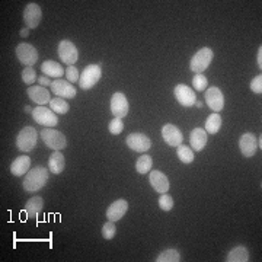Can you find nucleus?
<instances>
[{
	"label": "nucleus",
	"instance_id": "1",
	"mask_svg": "<svg viewBox=\"0 0 262 262\" xmlns=\"http://www.w3.org/2000/svg\"><path fill=\"white\" fill-rule=\"evenodd\" d=\"M50 179V169L44 166H37L31 169L24 178V189L27 192H37L47 185Z\"/></svg>",
	"mask_w": 262,
	"mask_h": 262
},
{
	"label": "nucleus",
	"instance_id": "2",
	"mask_svg": "<svg viewBox=\"0 0 262 262\" xmlns=\"http://www.w3.org/2000/svg\"><path fill=\"white\" fill-rule=\"evenodd\" d=\"M213 57H214V53L210 47H203L201 50H198L189 61V70L195 75L206 72L208 66L213 61Z\"/></svg>",
	"mask_w": 262,
	"mask_h": 262
},
{
	"label": "nucleus",
	"instance_id": "3",
	"mask_svg": "<svg viewBox=\"0 0 262 262\" xmlns=\"http://www.w3.org/2000/svg\"><path fill=\"white\" fill-rule=\"evenodd\" d=\"M41 140L44 141V144L54 151H60L67 147V139L61 131L56 128H44L39 131Z\"/></svg>",
	"mask_w": 262,
	"mask_h": 262
},
{
	"label": "nucleus",
	"instance_id": "4",
	"mask_svg": "<svg viewBox=\"0 0 262 262\" xmlns=\"http://www.w3.org/2000/svg\"><path fill=\"white\" fill-rule=\"evenodd\" d=\"M38 141V131L34 127H24L22 130L19 131L18 137H16V147L20 151L29 153L35 149Z\"/></svg>",
	"mask_w": 262,
	"mask_h": 262
},
{
	"label": "nucleus",
	"instance_id": "5",
	"mask_svg": "<svg viewBox=\"0 0 262 262\" xmlns=\"http://www.w3.org/2000/svg\"><path fill=\"white\" fill-rule=\"evenodd\" d=\"M102 76V69L99 64H89L84 67V70L80 73V79H79V84L83 91H89L92 89L95 84L99 82Z\"/></svg>",
	"mask_w": 262,
	"mask_h": 262
},
{
	"label": "nucleus",
	"instance_id": "6",
	"mask_svg": "<svg viewBox=\"0 0 262 262\" xmlns=\"http://www.w3.org/2000/svg\"><path fill=\"white\" fill-rule=\"evenodd\" d=\"M32 118L39 125H44L47 128H54L57 124H58V118H57L56 113L51 111L50 108H46V106H37V108H34Z\"/></svg>",
	"mask_w": 262,
	"mask_h": 262
},
{
	"label": "nucleus",
	"instance_id": "7",
	"mask_svg": "<svg viewBox=\"0 0 262 262\" xmlns=\"http://www.w3.org/2000/svg\"><path fill=\"white\" fill-rule=\"evenodd\" d=\"M58 57L60 60L67 66H75V63L79 60V51L75 44L70 39H63L58 44Z\"/></svg>",
	"mask_w": 262,
	"mask_h": 262
},
{
	"label": "nucleus",
	"instance_id": "8",
	"mask_svg": "<svg viewBox=\"0 0 262 262\" xmlns=\"http://www.w3.org/2000/svg\"><path fill=\"white\" fill-rule=\"evenodd\" d=\"M16 57L25 67H32L38 61V50L28 42H20L16 47Z\"/></svg>",
	"mask_w": 262,
	"mask_h": 262
},
{
	"label": "nucleus",
	"instance_id": "9",
	"mask_svg": "<svg viewBox=\"0 0 262 262\" xmlns=\"http://www.w3.org/2000/svg\"><path fill=\"white\" fill-rule=\"evenodd\" d=\"M173 94H175L177 101H178L182 106H185V108H191V106H194V105H195L196 95L195 92H194V89H191L188 84H184V83L177 84V86H175Z\"/></svg>",
	"mask_w": 262,
	"mask_h": 262
},
{
	"label": "nucleus",
	"instance_id": "10",
	"mask_svg": "<svg viewBox=\"0 0 262 262\" xmlns=\"http://www.w3.org/2000/svg\"><path fill=\"white\" fill-rule=\"evenodd\" d=\"M206 103L213 113H220L225 108V95L219 88L211 86L206 91Z\"/></svg>",
	"mask_w": 262,
	"mask_h": 262
},
{
	"label": "nucleus",
	"instance_id": "11",
	"mask_svg": "<svg viewBox=\"0 0 262 262\" xmlns=\"http://www.w3.org/2000/svg\"><path fill=\"white\" fill-rule=\"evenodd\" d=\"M125 143L133 151H137V153H144L151 147V140L143 133H131Z\"/></svg>",
	"mask_w": 262,
	"mask_h": 262
},
{
	"label": "nucleus",
	"instance_id": "12",
	"mask_svg": "<svg viewBox=\"0 0 262 262\" xmlns=\"http://www.w3.org/2000/svg\"><path fill=\"white\" fill-rule=\"evenodd\" d=\"M51 92L63 99H73L76 96V88L70 82L63 80V79H54L53 83L50 86Z\"/></svg>",
	"mask_w": 262,
	"mask_h": 262
},
{
	"label": "nucleus",
	"instance_id": "13",
	"mask_svg": "<svg viewBox=\"0 0 262 262\" xmlns=\"http://www.w3.org/2000/svg\"><path fill=\"white\" fill-rule=\"evenodd\" d=\"M162 137H163L165 143L170 147H178L179 144H182V140H184L182 131L173 124H165L162 127Z\"/></svg>",
	"mask_w": 262,
	"mask_h": 262
},
{
	"label": "nucleus",
	"instance_id": "14",
	"mask_svg": "<svg viewBox=\"0 0 262 262\" xmlns=\"http://www.w3.org/2000/svg\"><path fill=\"white\" fill-rule=\"evenodd\" d=\"M110 106H111V113L115 118H124L130 110L128 101H127L125 95L121 94V92H117V94L113 95Z\"/></svg>",
	"mask_w": 262,
	"mask_h": 262
},
{
	"label": "nucleus",
	"instance_id": "15",
	"mask_svg": "<svg viewBox=\"0 0 262 262\" xmlns=\"http://www.w3.org/2000/svg\"><path fill=\"white\" fill-rule=\"evenodd\" d=\"M239 149L245 158H252L258 150V139L252 133H244L239 139Z\"/></svg>",
	"mask_w": 262,
	"mask_h": 262
},
{
	"label": "nucleus",
	"instance_id": "16",
	"mask_svg": "<svg viewBox=\"0 0 262 262\" xmlns=\"http://www.w3.org/2000/svg\"><path fill=\"white\" fill-rule=\"evenodd\" d=\"M42 19V10L37 3H28L27 8L24 10V20L27 24V27L31 29L37 28Z\"/></svg>",
	"mask_w": 262,
	"mask_h": 262
},
{
	"label": "nucleus",
	"instance_id": "17",
	"mask_svg": "<svg viewBox=\"0 0 262 262\" xmlns=\"http://www.w3.org/2000/svg\"><path fill=\"white\" fill-rule=\"evenodd\" d=\"M127 211H128V201H125L124 198H120L106 208V217L110 222L115 223V222L121 220Z\"/></svg>",
	"mask_w": 262,
	"mask_h": 262
},
{
	"label": "nucleus",
	"instance_id": "18",
	"mask_svg": "<svg viewBox=\"0 0 262 262\" xmlns=\"http://www.w3.org/2000/svg\"><path fill=\"white\" fill-rule=\"evenodd\" d=\"M149 182L151 188L159 194H165L169 191V179L162 170H150Z\"/></svg>",
	"mask_w": 262,
	"mask_h": 262
},
{
	"label": "nucleus",
	"instance_id": "19",
	"mask_svg": "<svg viewBox=\"0 0 262 262\" xmlns=\"http://www.w3.org/2000/svg\"><path fill=\"white\" fill-rule=\"evenodd\" d=\"M27 94H28L29 99L32 102H35L39 106H44L46 103H50L51 98H50V91H47L44 86H29L27 89Z\"/></svg>",
	"mask_w": 262,
	"mask_h": 262
},
{
	"label": "nucleus",
	"instance_id": "20",
	"mask_svg": "<svg viewBox=\"0 0 262 262\" xmlns=\"http://www.w3.org/2000/svg\"><path fill=\"white\" fill-rule=\"evenodd\" d=\"M29 168H31V158H29L28 155H22V156H19V158H16L12 162L10 172L15 177H25L31 170Z\"/></svg>",
	"mask_w": 262,
	"mask_h": 262
},
{
	"label": "nucleus",
	"instance_id": "21",
	"mask_svg": "<svg viewBox=\"0 0 262 262\" xmlns=\"http://www.w3.org/2000/svg\"><path fill=\"white\" fill-rule=\"evenodd\" d=\"M207 140H208V137H207V131L204 128H194V130L191 131V134H189V143H191V149L194 150V151H201V150L206 147Z\"/></svg>",
	"mask_w": 262,
	"mask_h": 262
},
{
	"label": "nucleus",
	"instance_id": "22",
	"mask_svg": "<svg viewBox=\"0 0 262 262\" xmlns=\"http://www.w3.org/2000/svg\"><path fill=\"white\" fill-rule=\"evenodd\" d=\"M41 72L48 77H53V79H61V76L66 75V70L61 67V64L54 61V60L44 61L41 64Z\"/></svg>",
	"mask_w": 262,
	"mask_h": 262
},
{
	"label": "nucleus",
	"instance_id": "23",
	"mask_svg": "<svg viewBox=\"0 0 262 262\" xmlns=\"http://www.w3.org/2000/svg\"><path fill=\"white\" fill-rule=\"evenodd\" d=\"M66 168V159L61 155V151H54L51 153L50 159H48V169L53 175H60Z\"/></svg>",
	"mask_w": 262,
	"mask_h": 262
},
{
	"label": "nucleus",
	"instance_id": "24",
	"mask_svg": "<svg viewBox=\"0 0 262 262\" xmlns=\"http://www.w3.org/2000/svg\"><path fill=\"white\" fill-rule=\"evenodd\" d=\"M227 262H248L249 261V252L245 245H237L226 256Z\"/></svg>",
	"mask_w": 262,
	"mask_h": 262
},
{
	"label": "nucleus",
	"instance_id": "25",
	"mask_svg": "<svg viewBox=\"0 0 262 262\" xmlns=\"http://www.w3.org/2000/svg\"><path fill=\"white\" fill-rule=\"evenodd\" d=\"M44 208V200L41 196H32L25 204V213L28 217H37Z\"/></svg>",
	"mask_w": 262,
	"mask_h": 262
},
{
	"label": "nucleus",
	"instance_id": "26",
	"mask_svg": "<svg viewBox=\"0 0 262 262\" xmlns=\"http://www.w3.org/2000/svg\"><path fill=\"white\" fill-rule=\"evenodd\" d=\"M220 127H222V117L219 113H213L207 118L204 130L207 131V134H215V133H219Z\"/></svg>",
	"mask_w": 262,
	"mask_h": 262
},
{
	"label": "nucleus",
	"instance_id": "27",
	"mask_svg": "<svg viewBox=\"0 0 262 262\" xmlns=\"http://www.w3.org/2000/svg\"><path fill=\"white\" fill-rule=\"evenodd\" d=\"M156 262H179L181 261V253L173 249V248H169V249H165L163 252H160L158 256H156Z\"/></svg>",
	"mask_w": 262,
	"mask_h": 262
},
{
	"label": "nucleus",
	"instance_id": "28",
	"mask_svg": "<svg viewBox=\"0 0 262 262\" xmlns=\"http://www.w3.org/2000/svg\"><path fill=\"white\" fill-rule=\"evenodd\" d=\"M151 166H153V159L149 155H141L140 158L137 159V162H136V170L139 173H141V175L149 173L150 170H151Z\"/></svg>",
	"mask_w": 262,
	"mask_h": 262
},
{
	"label": "nucleus",
	"instance_id": "29",
	"mask_svg": "<svg viewBox=\"0 0 262 262\" xmlns=\"http://www.w3.org/2000/svg\"><path fill=\"white\" fill-rule=\"evenodd\" d=\"M50 110L54 111L56 114H67L69 110H70V106H69V103H67L66 99L56 96V98H53L50 101Z\"/></svg>",
	"mask_w": 262,
	"mask_h": 262
},
{
	"label": "nucleus",
	"instance_id": "30",
	"mask_svg": "<svg viewBox=\"0 0 262 262\" xmlns=\"http://www.w3.org/2000/svg\"><path fill=\"white\" fill-rule=\"evenodd\" d=\"M177 155H178V159L181 160L182 163H185V165L194 162V150L189 149L185 144H179Z\"/></svg>",
	"mask_w": 262,
	"mask_h": 262
},
{
	"label": "nucleus",
	"instance_id": "31",
	"mask_svg": "<svg viewBox=\"0 0 262 262\" xmlns=\"http://www.w3.org/2000/svg\"><path fill=\"white\" fill-rule=\"evenodd\" d=\"M37 72L34 70V67H25L22 70V80L25 84H34L37 82Z\"/></svg>",
	"mask_w": 262,
	"mask_h": 262
},
{
	"label": "nucleus",
	"instance_id": "32",
	"mask_svg": "<svg viewBox=\"0 0 262 262\" xmlns=\"http://www.w3.org/2000/svg\"><path fill=\"white\" fill-rule=\"evenodd\" d=\"M117 234V226L114 222H106L105 225L102 226V236L103 239H106V241H111L114 239V236Z\"/></svg>",
	"mask_w": 262,
	"mask_h": 262
},
{
	"label": "nucleus",
	"instance_id": "33",
	"mask_svg": "<svg viewBox=\"0 0 262 262\" xmlns=\"http://www.w3.org/2000/svg\"><path fill=\"white\" fill-rule=\"evenodd\" d=\"M158 201H159L160 210H163V211H170L173 208V198L169 195L168 192L162 194Z\"/></svg>",
	"mask_w": 262,
	"mask_h": 262
},
{
	"label": "nucleus",
	"instance_id": "34",
	"mask_svg": "<svg viewBox=\"0 0 262 262\" xmlns=\"http://www.w3.org/2000/svg\"><path fill=\"white\" fill-rule=\"evenodd\" d=\"M207 84H208V80H207V77L203 73L195 75L192 77V86H194L195 91H200V92L201 91H206Z\"/></svg>",
	"mask_w": 262,
	"mask_h": 262
},
{
	"label": "nucleus",
	"instance_id": "35",
	"mask_svg": "<svg viewBox=\"0 0 262 262\" xmlns=\"http://www.w3.org/2000/svg\"><path fill=\"white\" fill-rule=\"evenodd\" d=\"M108 130H110V133L114 134V136L121 134L122 130H124V124H122L121 118H114L113 121L110 122V125H108Z\"/></svg>",
	"mask_w": 262,
	"mask_h": 262
},
{
	"label": "nucleus",
	"instance_id": "36",
	"mask_svg": "<svg viewBox=\"0 0 262 262\" xmlns=\"http://www.w3.org/2000/svg\"><path fill=\"white\" fill-rule=\"evenodd\" d=\"M66 77H67V82H70V83L79 82V79H80L79 70L76 69L75 66H67V69H66Z\"/></svg>",
	"mask_w": 262,
	"mask_h": 262
},
{
	"label": "nucleus",
	"instance_id": "37",
	"mask_svg": "<svg viewBox=\"0 0 262 262\" xmlns=\"http://www.w3.org/2000/svg\"><path fill=\"white\" fill-rule=\"evenodd\" d=\"M251 91H252L253 94H256V95L262 94V76L261 75L255 76V77L252 79V82H251Z\"/></svg>",
	"mask_w": 262,
	"mask_h": 262
},
{
	"label": "nucleus",
	"instance_id": "38",
	"mask_svg": "<svg viewBox=\"0 0 262 262\" xmlns=\"http://www.w3.org/2000/svg\"><path fill=\"white\" fill-rule=\"evenodd\" d=\"M38 83H39V86H44V88H47V86H51V80H50V77L46 75H42V76H39L38 77Z\"/></svg>",
	"mask_w": 262,
	"mask_h": 262
},
{
	"label": "nucleus",
	"instance_id": "39",
	"mask_svg": "<svg viewBox=\"0 0 262 262\" xmlns=\"http://www.w3.org/2000/svg\"><path fill=\"white\" fill-rule=\"evenodd\" d=\"M258 67L259 70L262 69V47L258 48Z\"/></svg>",
	"mask_w": 262,
	"mask_h": 262
},
{
	"label": "nucleus",
	"instance_id": "40",
	"mask_svg": "<svg viewBox=\"0 0 262 262\" xmlns=\"http://www.w3.org/2000/svg\"><path fill=\"white\" fill-rule=\"evenodd\" d=\"M20 35H22V37H28V35H29V29L28 28L22 29V31H20Z\"/></svg>",
	"mask_w": 262,
	"mask_h": 262
},
{
	"label": "nucleus",
	"instance_id": "41",
	"mask_svg": "<svg viewBox=\"0 0 262 262\" xmlns=\"http://www.w3.org/2000/svg\"><path fill=\"white\" fill-rule=\"evenodd\" d=\"M24 111H25V113H31V114H32V111H34V110H32L31 106H28V105H27V106L24 108Z\"/></svg>",
	"mask_w": 262,
	"mask_h": 262
},
{
	"label": "nucleus",
	"instance_id": "42",
	"mask_svg": "<svg viewBox=\"0 0 262 262\" xmlns=\"http://www.w3.org/2000/svg\"><path fill=\"white\" fill-rule=\"evenodd\" d=\"M195 106H196V108H203V103L200 102V101H196Z\"/></svg>",
	"mask_w": 262,
	"mask_h": 262
},
{
	"label": "nucleus",
	"instance_id": "43",
	"mask_svg": "<svg viewBox=\"0 0 262 262\" xmlns=\"http://www.w3.org/2000/svg\"><path fill=\"white\" fill-rule=\"evenodd\" d=\"M258 147H259V149H262V139H261V136H259V140H258Z\"/></svg>",
	"mask_w": 262,
	"mask_h": 262
}]
</instances>
